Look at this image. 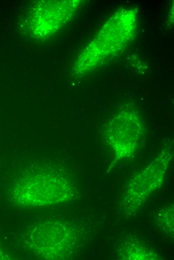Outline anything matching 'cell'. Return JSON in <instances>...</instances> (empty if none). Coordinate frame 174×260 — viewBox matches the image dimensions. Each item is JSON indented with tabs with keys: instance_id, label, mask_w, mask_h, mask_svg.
I'll return each mask as SVG.
<instances>
[{
	"instance_id": "obj_1",
	"label": "cell",
	"mask_w": 174,
	"mask_h": 260,
	"mask_svg": "<svg viewBox=\"0 0 174 260\" xmlns=\"http://www.w3.org/2000/svg\"><path fill=\"white\" fill-rule=\"evenodd\" d=\"M172 157L171 148H164L156 158L131 180L122 200L125 214L130 216L136 212L148 196L160 186Z\"/></svg>"
},
{
	"instance_id": "obj_2",
	"label": "cell",
	"mask_w": 174,
	"mask_h": 260,
	"mask_svg": "<svg viewBox=\"0 0 174 260\" xmlns=\"http://www.w3.org/2000/svg\"><path fill=\"white\" fill-rule=\"evenodd\" d=\"M144 126L139 117L132 112L118 114L108 124L104 132L114 158L121 160L134 154L143 135Z\"/></svg>"
},
{
	"instance_id": "obj_3",
	"label": "cell",
	"mask_w": 174,
	"mask_h": 260,
	"mask_svg": "<svg viewBox=\"0 0 174 260\" xmlns=\"http://www.w3.org/2000/svg\"><path fill=\"white\" fill-rule=\"evenodd\" d=\"M120 260H160V257L136 238L126 240L118 250Z\"/></svg>"
},
{
	"instance_id": "obj_4",
	"label": "cell",
	"mask_w": 174,
	"mask_h": 260,
	"mask_svg": "<svg viewBox=\"0 0 174 260\" xmlns=\"http://www.w3.org/2000/svg\"><path fill=\"white\" fill-rule=\"evenodd\" d=\"M158 222L167 234H174L173 205L161 210L158 214Z\"/></svg>"
}]
</instances>
